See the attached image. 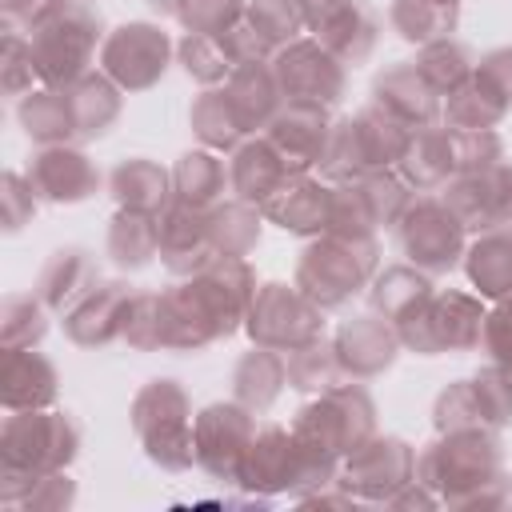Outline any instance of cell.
<instances>
[{
  "label": "cell",
  "instance_id": "6da1fadb",
  "mask_svg": "<svg viewBox=\"0 0 512 512\" xmlns=\"http://www.w3.org/2000/svg\"><path fill=\"white\" fill-rule=\"evenodd\" d=\"M416 480L432 488L448 508H504L508 476L500 440L492 428H460L440 432V440L424 444L416 456Z\"/></svg>",
  "mask_w": 512,
  "mask_h": 512
},
{
  "label": "cell",
  "instance_id": "7a4b0ae2",
  "mask_svg": "<svg viewBox=\"0 0 512 512\" xmlns=\"http://www.w3.org/2000/svg\"><path fill=\"white\" fill-rule=\"evenodd\" d=\"M380 272V244L376 236H332L320 232L296 260V288L316 300L320 308H340L356 292L372 284Z\"/></svg>",
  "mask_w": 512,
  "mask_h": 512
},
{
  "label": "cell",
  "instance_id": "3957f363",
  "mask_svg": "<svg viewBox=\"0 0 512 512\" xmlns=\"http://www.w3.org/2000/svg\"><path fill=\"white\" fill-rule=\"evenodd\" d=\"M292 436L320 460L340 464L368 436H376V404L360 384H332L292 420Z\"/></svg>",
  "mask_w": 512,
  "mask_h": 512
},
{
  "label": "cell",
  "instance_id": "277c9868",
  "mask_svg": "<svg viewBox=\"0 0 512 512\" xmlns=\"http://www.w3.org/2000/svg\"><path fill=\"white\" fill-rule=\"evenodd\" d=\"M28 40H32L40 84L44 88H68L72 80L92 72V56L104 44L100 12L84 0H68L48 20H40Z\"/></svg>",
  "mask_w": 512,
  "mask_h": 512
},
{
  "label": "cell",
  "instance_id": "5b68a950",
  "mask_svg": "<svg viewBox=\"0 0 512 512\" xmlns=\"http://www.w3.org/2000/svg\"><path fill=\"white\" fill-rule=\"evenodd\" d=\"M132 432L144 456L168 472H184L196 460L192 404L176 380H148L132 400Z\"/></svg>",
  "mask_w": 512,
  "mask_h": 512
},
{
  "label": "cell",
  "instance_id": "8992f818",
  "mask_svg": "<svg viewBox=\"0 0 512 512\" xmlns=\"http://www.w3.org/2000/svg\"><path fill=\"white\" fill-rule=\"evenodd\" d=\"M80 452V428L72 416L52 412V408H28V412H8L4 432H0V464L48 476L64 472Z\"/></svg>",
  "mask_w": 512,
  "mask_h": 512
},
{
  "label": "cell",
  "instance_id": "52a82bcc",
  "mask_svg": "<svg viewBox=\"0 0 512 512\" xmlns=\"http://www.w3.org/2000/svg\"><path fill=\"white\" fill-rule=\"evenodd\" d=\"M488 308L472 292H432V300L396 324L400 344L416 356H440V352H472L484 336Z\"/></svg>",
  "mask_w": 512,
  "mask_h": 512
},
{
  "label": "cell",
  "instance_id": "ba28073f",
  "mask_svg": "<svg viewBox=\"0 0 512 512\" xmlns=\"http://www.w3.org/2000/svg\"><path fill=\"white\" fill-rule=\"evenodd\" d=\"M244 332L252 336V344L260 348H276V352H292L316 336H324V308L316 300H308L296 284H280L268 280L256 288V300L248 308Z\"/></svg>",
  "mask_w": 512,
  "mask_h": 512
},
{
  "label": "cell",
  "instance_id": "9c48e42d",
  "mask_svg": "<svg viewBox=\"0 0 512 512\" xmlns=\"http://www.w3.org/2000/svg\"><path fill=\"white\" fill-rule=\"evenodd\" d=\"M396 240H400V252L408 256V264H416L420 272L432 276V272H448L464 260L468 228L440 196H420L396 220Z\"/></svg>",
  "mask_w": 512,
  "mask_h": 512
},
{
  "label": "cell",
  "instance_id": "30bf717a",
  "mask_svg": "<svg viewBox=\"0 0 512 512\" xmlns=\"http://www.w3.org/2000/svg\"><path fill=\"white\" fill-rule=\"evenodd\" d=\"M172 40L160 24L148 20H128L120 28H112L100 44V72L120 84L124 92H148L164 80L168 64H172Z\"/></svg>",
  "mask_w": 512,
  "mask_h": 512
},
{
  "label": "cell",
  "instance_id": "8fae6325",
  "mask_svg": "<svg viewBox=\"0 0 512 512\" xmlns=\"http://www.w3.org/2000/svg\"><path fill=\"white\" fill-rule=\"evenodd\" d=\"M256 412H248L244 404L228 400V404H208L196 420H192V436H196V464L220 480V484H240L244 476V460L256 436Z\"/></svg>",
  "mask_w": 512,
  "mask_h": 512
},
{
  "label": "cell",
  "instance_id": "7c38bea8",
  "mask_svg": "<svg viewBox=\"0 0 512 512\" xmlns=\"http://www.w3.org/2000/svg\"><path fill=\"white\" fill-rule=\"evenodd\" d=\"M272 72L284 104L332 108L344 96V60H336L320 40H292L276 48Z\"/></svg>",
  "mask_w": 512,
  "mask_h": 512
},
{
  "label": "cell",
  "instance_id": "4fadbf2b",
  "mask_svg": "<svg viewBox=\"0 0 512 512\" xmlns=\"http://www.w3.org/2000/svg\"><path fill=\"white\" fill-rule=\"evenodd\" d=\"M416 480V452L396 436H368L356 452L344 456L336 484L360 500L388 504L404 484Z\"/></svg>",
  "mask_w": 512,
  "mask_h": 512
},
{
  "label": "cell",
  "instance_id": "5bb4252c",
  "mask_svg": "<svg viewBox=\"0 0 512 512\" xmlns=\"http://www.w3.org/2000/svg\"><path fill=\"white\" fill-rule=\"evenodd\" d=\"M440 200L460 216L468 232H492L512 220V164H488L476 172H456L444 188Z\"/></svg>",
  "mask_w": 512,
  "mask_h": 512
},
{
  "label": "cell",
  "instance_id": "9a60e30c",
  "mask_svg": "<svg viewBox=\"0 0 512 512\" xmlns=\"http://www.w3.org/2000/svg\"><path fill=\"white\" fill-rule=\"evenodd\" d=\"M184 280H188L192 292L200 296V304H204V312L212 316L220 340L232 336L236 328H244L248 308H252L256 288H260V284H256V272L248 268L244 256H216V260H208L196 276H184Z\"/></svg>",
  "mask_w": 512,
  "mask_h": 512
},
{
  "label": "cell",
  "instance_id": "2e32d148",
  "mask_svg": "<svg viewBox=\"0 0 512 512\" xmlns=\"http://www.w3.org/2000/svg\"><path fill=\"white\" fill-rule=\"evenodd\" d=\"M304 28L344 64H360L376 48V20L360 0H312L304 8Z\"/></svg>",
  "mask_w": 512,
  "mask_h": 512
},
{
  "label": "cell",
  "instance_id": "e0dca14e",
  "mask_svg": "<svg viewBox=\"0 0 512 512\" xmlns=\"http://www.w3.org/2000/svg\"><path fill=\"white\" fill-rule=\"evenodd\" d=\"M332 348H336V360H340V372L344 380H372L380 372H388L400 356V332L392 320L384 316H352L336 328L332 336Z\"/></svg>",
  "mask_w": 512,
  "mask_h": 512
},
{
  "label": "cell",
  "instance_id": "ac0fdd59",
  "mask_svg": "<svg viewBox=\"0 0 512 512\" xmlns=\"http://www.w3.org/2000/svg\"><path fill=\"white\" fill-rule=\"evenodd\" d=\"M28 180L36 188V196L48 204H80V200L96 196V188H100L96 164L72 144L40 148L28 164Z\"/></svg>",
  "mask_w": 512,
  "mask_h": 512
},
{
  "label": "cell",
  "instance_id": "d6986e66",
  "mask_svg": "<svg viewBox=\"0 0 512 512\" xmlns=\"http://www.w3.org/2000/svg\"><path fill=\"white\" fill-rule=\"evenodd\" d=\"M128 300H132V288L124 280H100L88 296H80L64 312V336L76 348H104V344L120 340Z\"/></svg>",
  "mask_w": 512,
  "mask_h": 512
},
{
  "label": "cell",
  "instance_id": "ffe728a7",
  "mask_svg": "<svg viewBox=\"0 0 512 512\" xmlns=\"http://www.w3.org/2000/svg\"><path fill=\"white\" fill-rule=\"evenodd\" d=\"M328 108H304V104H284L272 124L264 128V140L280 152V160L288 164L292 176L308 172L320 164L324 144H328Z\"/></svg>",
  "mask_w": 512,
  "mask_h": 512
},
{
  "label": "cell",
  "instance_id": "44dd1931",
  "mask_svg": "<svg viewBox=\"0 0 512 512\" xmlns=\"http://www.w3.org/2000/svg\"><path fill=\"white\" fill-rule=\"evenodd\" d=\"M160 260L172 276H196L208 260H216L208 236V212L172 200L160 212Z\"/></svg>",
  "mask_w": 512,
  "mask_h": 512
},
{
  "label": "cell",
  "instance_id": "7402d4cb",
  "mask_svg": "<svg viewBox=\"0 0 512 512\" xmlns=\"http://www.w3.org/2000/svg\"><path fill=\"white\" fill-rule=\"evenodd\" d=\"M60 392V376L48 356L36 348H4L0 360V400L8 412H28V408H52Z\"/></svg>",
  "mask_w": 512,
  "mask_h": 512
},
{
  "label": "cell",
  "instance_id": "603a6c76",
  "mask_svg": "<svg viewBox=\"0 0 512 512\" xmlns=\"http://www.w3.org/2000/svg\"><path fill=\"white\" fill-rule=\"evenodd\" d=\"M372 104H380L384 112H392L408 128L436 124V116H440V92L420 76L416 64H392V68H384L376 76V84H372Z\"/></svg>",
  "mask_w": 512,
  "mask_h": 512
},
{
  "label": "cell",
  "instance_id": "cb8c5ba5",
  "mask_svg": "<svg viewBox=\"0 0 512 512\" xmlns=\"http://www.w3.org/2000/svg\"><path fill=\"white\" fill-rule=\"evenodd\" d=\"M328 192L332 188H324L320 180H312L308 172H300V176H288L280 184V192L260 212H264V220H272L284 232L320 236L328 228Z\"/></svg>",
  "mask_w": 512,
  "mask_h": 512
},
{
  "label": "cell",
  "instance_id": "d4e9b609",
  "mask_svg": "<svg viewBox=\"0 0 512 512\" xmlns=\"http://www.w3.org/2000/svg\"><path fill=\"white\" fill-rule=\"evenodd\" d=\"M100 284V272H96V256L80 244H68V248H56L40 276H36V296L52 308V312H68L80 296H88L92 288Z\"/></svg>",
  "mask_w": 512,
  "mask_h": 512
},
{
  "label": "cell",
  "instance_id": "484cf974",
  "mask_svg": "<svg viewBox=\"0 0 512 512\" xmlns=\"http://www.w3.org/2000/svg\"><path fill=\"white\" fill-rule=\"evenodd\" d=\"M288 164L280 160V152L264 140V136H252L244 140L240 148H232V164H228V180H232V196L236 200H248L256 208H264L280 184L288 180Z\"/></svg>",
  "mask_w": 512,
  "mask_h": 512
},
{
  "label": "cell",
  "instance_id": "4316f807",
  "mask_svg": "<svg viewBox=\"0 0 512 512\" xmlns=\"http://www.w3.org/2000/svg\"><path fill=\"white\" fill-rule=\"evenodd\" d=\"M224 92H228V104H232V112L240 116L244 132H264V128L272 124V116L284 108V96H280L272 60L240 64V68L224 80Z\"/></svg>",
  "mask_w": 512,
  "mask_h": 512
},
{
  "label": "cell",
  "instance_id": "83f0119b",
  "mask_svg": "<svg viewBox=\"0 0 512 512\" xmlns=\"http://www.w3.org/2000/svg\"><path fill=\"white\" fill-rule=\"evenodd\" d=\"M396 172H400V176H404V184H408V188H416V192H436V188H444V184L456 176L452 128H436V124L412 128L408 148H404V156H400Z\"/></svg>",
  "mask_w": 512,
  "mask_h": 512
},
{
  "label": "cell",
  "instance_id": "f1b7e54d",
  "mask_svg": "<svg viewBox=\"0 0 512 512\" xmlns=\"http://www.w3.org/2000/svg\"><path fill=\"white\" fill-rule=\"evenodd\" d=\"M160 324H164V348H172V352H200L220 340L212 316L204 312V304L188 280L160 292Z\"/></svg>",
  "mask_w": 512,
  "mask_h": 512
},
{
  "label": "cell",
  "instance_id": "f546056e",
  "mask_svg": "<svg viewBox=\"0 0 512 512\" xmlns=\"http://www.w3.org/2000/svg\"><path fill=\"white\" fill-rule=\"evenodd\" d=\"M108 192H112V200H116L120 208L160 216V212L172 204V172H164L156 160L132 156V160H120V164L112 168Z\"/></svg>",
  "mask_w": 512,
  "mask_h": 512
},
{
  "label": "cell",
  "instance_id": "4dcf8cb0",
  "mask_svg": "<svg viewBox=\"0 0 512 512\" xmlns=\"http://www.w3.org/2000/svg\"><path fill=\"white\" fill-rule=\"evenodd\" d=\"M284 384H288V364H284V352H276V348H260L256 344L232 368V400L244 404L256 416L276 404Z\"/></svg>",
  "mask_w": 512,
  "mask_h": 512
},
{
  "label": "cell",
  "instance_id": "1f68e13d",
  "mask_svg": "<svg viewBox=\"0 0 512 512\" xmlns=\"http://www.w3.org/2000/svg\"><path fill=\"white\" fill-rule=\"evenodd\" d=\"M464 272L480 300H508L512 296V232L508 228L480 232L464 248Z\"/></svg>",
  "mask_w": 512,
  "mask_h": 512
},
{
  "label": "cell",
  "instance_id": "d6a6232c",
  "mask_svg": "<svg viewBox=\"0 0 512 512\" xmlns=\"http://www.w3.org/2000/svg\"><path fill=\"white\" fill-rule=\"evenodd\" d=\"M432 280L428 272H420L416 264H392L384 272L372 276L368 284V300H372V312L392 320V324H404L408 316H416L428 300H432Z\"/></svg>",
  "mask_w": 512,
  "mask_h": 512
},
{
  "label": "cell",
  "instance_id": "836d02e7",
  "mask_svg": "<svg viewBox=\"0 0 512 512\" xmlns=\"http://www.w3.org/2000/svg\"><path fill=\"white\" fill-rule=\"evenodd\" d=\"M120 84H112L104 72H84L80 80H72L64 88L68 108H72V124H76V140H96L104 136L116 116H120Z\"/></svg>",
  "mask_w": 512,
  "mask_h": 512
},
{
  "label": "cell",
  "instance_id": "e575fe53",
  "mask_svg": "<svg viewBox=\"0 0 512 512\" xmlns=\"http://www.w3.org/2000/svg\"><path fill=\"white\" fill-rule=\"evenodd\" d=\"M224 192H232V180H228L224 160L212 148H196V152H184L176 160V168H172V200L208 212V208H216L224 200Z\"/></svg>",
  "mask_w": 512,
  "mask_h": 512
},
{
  "label": "cell",
  "instance_id": "d590c367",
  "mask_svg": "<svg viewBox=\"0 0 512 512\" xmlns=\"http://www.w3.org/2000/svg\"><path fill=\"white\" fill-rule=\"evenodd\" d=\"M104 248H108V260L124 272L148 268L152 256H160V216L120 208L108 224V244Z\"/></svg>",
  "mask_w": 512,
  "mask_h": 512
},
{
  "label": "cell",
  "instance_id": "8d00e7d4",
  "mask_svg": "<svg viewBox=\"0 0 512 512\" xmlns=\"http://www.w3.org/2000/svg\"><path fill=\"white\" fill-rule=\"evenodd\" d=\"M388 20H392V32L400 40L424 48V44L448 40L456 32L460 4H452V0H392Z\"/></svg>",
  "mask_w": 512,
  "mask_h": 512
},
{
  "label": "cell",
  "instance_id": "74e56055",
  "mask_svg": "<svg viewBox=\"0 0 512 512\" xmlns=\"http://www.w3.org/2000/svg\"><path fill=\"white\" fill-rule=\"evenodd\" d=\"M20 128L40 144H68L76 140V124H72V108H68V96L64 88H36L28 96H20Z\"/></svg>",
  "mask_w": 512,
  "mask_h": 512
},
{
  "label": "cell",
  "instance_id": "f35d334b",
  "mask_svg": "<svg viewBox=\"0 0 512 512\" xmlns=\"http://www.w3.org/2000/svg\"><path fill=\"white\" fill-rule=\"evenodd\" d=\"M444 128H452V132H472V128H496L512 108L476 76V68H472V76L460 84V88H452L448 96H444Z\"/></svg>",
  "mask_w": 512,
  "mask_h": 512
},
{
  "label": "cell",
  "instance_id": "ab89813d",
  "mask_svg": "<svg viewBox=\"0 0 512 512\" xmlns=\"http://www.w3.org/2000/svg\"><path fill=\"white\" fill-rule=\"evenodd\" d=\"M260 224H264V212L236 196L208 208V236L216 256H248L260 244Z\"/></svg>",
  "mask_w": 512,
  "mask_h": 512
},
{
  "label": "cell",
  "instance_id": "60d3db41",
  "mask_svg": "<svg viewBox=\"0 0 512 512\" xmlns=\"http://www.w3.org/2000/svg\"><path fill=\"white\" fill-rule=\"evenodd\" d=\"M188 124L196 132V140L212 152H232L244 144V124L240 116L232 112L228 104V92L224 88H204L196 100H192V112H188Z\"/></svg>",
  "mask_w": 512,
  "mask_h": 512
},
{
  "label": "cell",
  "instance_id": "b9f144b4",
  "mask_svg": "<svg viewBox=\"0 0 512 512\" xmlns=\"http://www.w3.org/2000/svg\"><path fill=\"white\" fill-rule=\"evenodd\" d=\"M316 168H320L332 184H348V180H360L364 172H372L356 116H340V120H332V128H328V144H324V156H320Z\"/></svg>",
  "mask_w": 512,
  "mask_h": 512
},
{
  "label": "cell",
  "instance_id": "7bdbcfd3",
  "mask_svg": "<svg viewBox=\"0 0 512 512\" xmlns=\"http://www.w3.org/2000/svg\"><path fill=\"white\" fill-rule=\"evenodd\" d=\"M284 364H288V388H296V392H316L320 396V392H328L332 384L344 380L340 360H336V348L324 336H316V340L284 352Z\"/></svg>",
  "mask_w": 512,
  "mask_h": 512
},
{
  "label": "cell",
  "instance_id": "ee69618b",
  "mask_svg": "<svg viewBox=\"0 0 512 512\" xmlns=\"http://www.w3.org/2000/svg\"><path fill=\"white\" fill-rule=\"evenodd\" d=\"M356 124H360V136H364V152H368V164L372 172L376 168H396L404 148H408V136L412 128L404 120H396L392 112H384L380 104H368L356 112Z\"/></svg>",
  "mask_w": 512,
  "mask_h": 512
},
{
  "label": "cell",
  "instance_id": "f6af8a7d",
  "mask_svg": "<svg viewBox=\"0 0 512 512\" xmlns=\"http://www.w3.org/2000/svg\"><path fill=\"white\" fill-rule=\"evenodd\" d=\"M176 56L184 64V72L204 84V88H216L224 84L232 72H236V60L228 56L224 40L220 36H200V32H184V40L176 44Z\"/></svg>",
  "mask_w": 512,
  "mask_h": 512
},
{
  "label": "cell",
  "instance_id": "bcb514c9",
  "mask_svg": "<svg viewBox=\"0 0 512 512\" xmlns=\"http://www.w3.org/2000/svg\"><path fill=\"white\" fill-rule=\"evenodd\" d=\"M416 68H420V76L440 92V96H448L452 88H460L468 76H472V52L460 44V40H436V44H424L420 48V56L412 60Z\"/></svg>",
  "mask_w": 512,
  "mask_h": 512
},
{
  "label": "cell",
  "instance_id": "7dc6e473",
  "mask_svg": "<svg viewBox=\"0 0 512 512\" xmlns=\"http://www.w3.org/2000/svg\"><path fill=\"white\" fill-rule=\"evenodd\" d=\"M48 304L28 292V296H8L0 308V344L4 348H36L48 332Z\"/></svg>",
  "mask_w": 512,
  "mask_h": 512
},
{
  "label": "cell",
  "instance_id": "c3c4849f",
  "mask_svg": "<svg viewBox=\"0 0 512 512\" xmlns=\"http://www.w3.org/2000/svg\"><path fill=\"white\" fill-rule=\"evenodd\" d=\"M356 188H360V196H364V204H368L376 228H396V220H400L404 208L412 204V192H408L404 176L392 172V168L364 172V176L356 180Z\"/></svg>",
  "mask_w": 512,
  "mask_h": 512
},
{
  "label": "cell",
  "instance_id": "681fc988",
  "mask_svg": "<svg viewBox=\"0 0 512 512\" xmlns=\"http://www.w3.org/2000/svg\"><path fill=\"white\" fill-rule=\"evenodd\" d=\"M244 20L256 28V36L276 52L292 40H300L304 28V8L296 0H248Z\"/></svg>",
  "mask_w": 512,
  "mask_h": 512
},
{
  "label": "cell",
  "instance_id": "f907efd6",
  "mask_svg": "<svg viewBox=\"0 0 512 512\" xmlns=\"http://www.w3.org/2000/svg\"><path fill=\"white\" fill-rule=\"evenodd\" d=\"M120 340L136 352H156L164 348V324H160V292H132L128 312H124V332Z\"/></svg>",
  "mask_w": 512,
  "mask_h": 512
},
{
  "label": "cell",
  "instance_id": "816d5d0a",
  "mask_svg": "<svg viewBox=\"0 0 512 512\" xmlns=\"http://www.w3.org/2000/svg\"><path fill=\"white\" fill-rule=\"evenodd\" d=\"M324 232H332V236H376V220H372L356 180L336 184L328 192V228Z\"/></svg>",
  "mask_w": 512,
  "mask_h": 512
},
{
  "label": "cell",
  "instance_id": "f5cc1de1",
  "mask_svg": "<svg viewBox=\"0 0 512 512\" xmlns=\"http://www.w3.org/2000/svg\"><path fill=\"white\" fill-rule=\"evenodd\" d=\"M472 388H476V404H480L484 424L492 432L508 428L512 424V372L500 368V364H488L472 376Z\"/></svg>",
  "mask_w": 512,
  "mask_h": 512
},
{
  "label": "cell",
  "instance_id": "db71d44e",
  "mask_svg": "<svg viewBox=\"0 0 512 512\" xmlns=\"http://www.w3.org/2000/svg\"><path fill=\"white\" fill-rule=\"evenodd\" d=\"M432 424H436V432L488 428V424H484V416H480V404H476V388H472V380H456V384H448V388L436 396Z\"/></svg>",
  "mask_w": 512,
  "mask_h": 512
},
{
  "label": "cell",
  "instance_id": "11a10c76",
  "mask_svg": "<svg viewBox=\"0 0 512 512\" xmlns=\"http://www.w3.org/2000/svg\"><path fill=\"white\" fill-rule=\"evenodd\" d=\"M248 0H184V8L176 12V20L184 24V32H200V36H220L232 24L244 20Z\"/></svg>",
  "mask_w": 512,
  "mask_h": 512
},
{
  "label": "cell",
  "instance_id": "9f6ffc18",
  "mask_svg": "<svg viewBox=\"0 0 512 512\" xmlns=\"http://www.w3.org/2000/svg\"><path fill=\"white\" fill-rule=\"evenodd\" d=\"M36 76V56H32V40H24L20 32H8L0 44V88L4 96H28Z\"/></svg>",
  "mask_w": 512,
  "mask_h": 512
},
{
  "label": "cell",
  "instance_id": "6f0895ef",
  "mask_svg": "<svg viewBox=\"0 0 512 512\" xmlns=\"http://www.w3.org/2000/svg\"><path fill=\"white\" fill-rule=\"evenodd\" d=\"M452 156H456V172H476L504 160V140L492 128L452 132Z\"/></svg>",
  "mask_w": 512,
  "mask_h": 512
},
{
  "label": "cell",
  "instance_id": "680465c9",
  "mask_svg": "<svg viewBox=\"0 0 512 512\" xmlns=\"http://www.w3.org/2000/svg\"><path fill=\"white\" fill-rule=\"evenodd\" d=\"M36 188L28 176L20 172H4L0 176V220H4V232H20L32 216H36Z\"/></svg>",
  "mask_w": 512,
  "mask_h": 512
},
{
  "label": "cell",
  "instance_id": "91938a15",
  "mask_svg": "<svg viewBox=\"0 0 512 512\" xmlns=\"http://www.w3.org/2000/svg\"><path fill=\"white\" fill-rule=\"evenodd\" d=\"M484 352L492 356V364L512 372V296L496 300V308L484 316V336H480Z\"/></svg>",
  "mask_w": 512,
  "mask_h": 512
},
{
  "label": "cell",
  "instance_id": "94428289",
  "mask_svg": "<svg viewBox=\"0 0 512 512\" xmlns=\"http://www.w3.org/2000/svg\"><path fill=\"white\" fill-rule=\"evenodd\" d=\"M76 500V484L64 476V472H48V476H40L36 484H32V492L20 500V508L24 512H60V508H68Z\"/></svg>",
  "mask_w": 512,
  "mask_h": 512
},
{
  "label": "cell",
  "instance_id": "6125c7cd",
  "mask_svg": "<svg viewBox=\"0 0 512 512\" xmlns=\"http://www.w3.org/2000/svg\"><path fill=\"white\" fill-rule=\"evenodd\" d=\"M476 76L512 108V48H492L488 56H480Z\"/></svg>",
  "mask_w": 512,
  "mask_h": 512
},
{
  "label": "cell",
  "instance_id": "be15d7a7",
  "mask_svg": "<svg viewBox=\"0 0 512 512\" xmlns=\"http://www.w3.org/2000/svg\"><path fill=\"white\" fill-rule=\"evenodd\" d=\"M68 0H0V12H4V20L12 24V28H24V32H32L40 20H48L56 8H64Z\"/></svg>",
  "mask_w": 512,
  "mask_h": 512
},
{
  "label": "cell",
  "instance_id": "e7e4bbea",
  "mask_svg": "<svg viewBox=\"0 0 512 512\" xmlns=\"http://www.w3.org/2000/svg\"><path fill=\"white\" fill-rule=\"evenodd\" d=\"M156 12H164V16H176L180 8H184V0H148Z\"/></svg>",
  "mask_w": 512,
  "mask_h": 512
},
{
  "label": "cell",
  "instance_id": "03108f58",
  "mask_svg": "<svg viewBox=\"0 0 512 512\" xmlns=\"http://www.w3.org/2000/svg\"><path fill=\"white\" fill-rule=\"evenodd\" d=\"M296 4H300V8H308V4H312V0H296Z\"/></svg>",
  "mask_w": 512,
  "mask_h": 512
},
{
  "label": "cell",
  "instance_id": "003e7915",
  "mask_svg": "<svg viewBox=\"0 0 512 512\" xmlns=\"http://www.w3.org/2000/svg\"><path fill=\"white\" fill-rule=\"evenodd\" d=\"M452 4H460V0H452Z\"/></svg>",
  "mask_w": 512,
  "mask_h": 512
}]
</instances>
